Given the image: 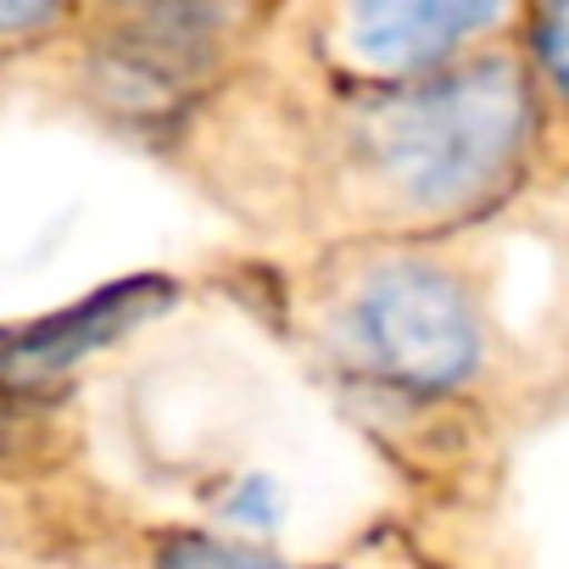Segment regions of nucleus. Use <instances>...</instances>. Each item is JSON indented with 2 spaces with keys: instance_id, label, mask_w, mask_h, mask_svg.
Segmentation results:
<instances>
[{
  "instance_id": "nucleus-5",
  "label": "nucleus",
  "mask_w": 569,
  "mask_h": 569,
  "mask_svg": "<svg viewBox=\"0 0 569 569\" xmlns=\"http://www.w3.org/2000/svg\"><path fill=\"white\" fill-rule=\"evenodd\" d=\"M513 46L530 73L541 140H547L552 129H569V0H525Z\"/></svg>"
},
{
  "instance_id": "nucleus-2",
  "label": "nucleus",
  "mask_w": 569,
  "mask_h": 569,
  "mask_svg": "<svg viewBox=\"0 0 569 569\" xmlns=\"http://www.w3.org/2000/svg\"><path fill=\"white\" fill-rule=\"evenodd\" d=\"M257 251L313 257L469 223L541 162L519 46L402 84L240 68L157 157Z\"/></svg>"
},
{
  "instance_id": "nucleus-3",
  "label": "nucleus",
  "mask_w": 569,
  "mask_h": 569,
  "mask_svg": "<svg viewBox=\"0 0 569 569\" xmlns=\"http://www.w3.org/2000/svg\"><path fill=\"white\" fill-rule=\"evenodd\" d=\"M273 0H73L62 40L23 73L90 129L151 157L251 62Z\"/></svg>"
},
{
  "instance_id": "nucleus-1",
  "label": "nucleus",
  "mask_w": 569,
  "mask_h": 569,
  "mask_svg": "<svg viewBox=\"0 0 569 569\" xmlns=\"http://www.w3.org/2000/svg\"><path fill=\"white\" fill-rule=\"evenodd\" d=\"M419 497L284 325L257 251L0 336V552L12 558H369Z\"/></svg>"
},
{
  "instance_id": "nucleus-7",
  "label": "nucleus",
  "mask_w": 569,
  "mask_h": 569,
  "mask_svg": "<svg viewBox=\"0 0 569 569\" xmlns=\"http://www.w3.org/2000/svg\"><path fill=\"white\" fill-rule=\"evenodd\" d=\"M273 7H279V0H273Z\"/></svg>"
},
{
  "instance_id": "nucleus-6",
  "label": "nucleus",
  "mask_w": 569,
  "mask_h": 569,
  "mask_svg": "<svg viewBox=\"0 0 569 569\" xmlns=\"http://www.w3.org/2000/svg\"><path fill=\"white\" fill-rule=\"evenodd\" d=\"M73 0H0V79H23L68 29Z\"/></svg>"
},
{
  "instance_id": "nucleus-4",
  "label": "nucleus",
  "mask_w": 569,
  "mask_h": 569,
  "mask_svg": "<svg viewBox=\"0 0 569 569\" xmlns=\"http://www.w3.org/2000/svg\"><path fill=\"white\" fill-rule=\"evenodd\" d=\"M525 0H279L251 68L313 84H402L519 40Z\"/></svg>"
}]
</instances>
